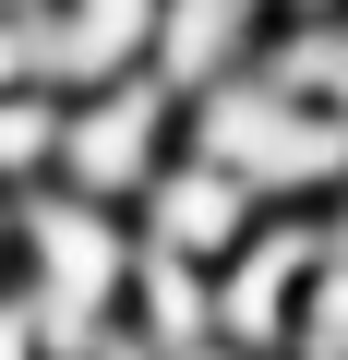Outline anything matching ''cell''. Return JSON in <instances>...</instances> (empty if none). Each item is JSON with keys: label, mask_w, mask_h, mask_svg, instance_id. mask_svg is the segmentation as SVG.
Wrapping results in <instances>:
<instances>
[{"label": "cell", "mask_w": 348, "mask_h": 360, "mask_svg": "<svg viewBox=\"0 0 348 360\" xmlns=\"http://www.w3.org/2000/svg\"><path fill=\"white\" fill-rule=\"evenodd\" d=\"M264 60V0H156V37H144V72L168 96H205L228 72Z\"/></svg>", "instance_id": "277c9868"}, {"label": "cell", "mask_w": 348, "mask_h": 360, "mask_svg": "<svg viewBox=\"0 0 348 360\" xmlns=\"http://www.w3.org/2000/svg\"><path fill=\"white\" fill-rule=\"evenodd\" d=\"M288 13H348V0H264V25H288Z\"/></svg>", "instance_id": "30bf717a"}, {"label": "cell", "mask_w": 348, "mask_h": 360, "mask_svg": "<svg viewBox=\"0 0 348 360\" xmlns=\"http://www.w3.org/2000/svg\"><path fill=\"white\" fill-rule=\"evenodd\" d=\"M168 144H181V96H168L156 72H108V84L60 96V168L49 180H72V193H96V205H132L168 168Z\"/></svg>", "instance_id": "6da1fadb"}, {"label": "cell", "mask_w": 348, "mask_h": 360, "mask_svg": "<svg viewBox=\"0 0 348 360\" xmlns=\"http://www.w3.org/2000/svg\"><path fill=\"white\" fill-rule=\"evenodd\" d=\"M60 168V84H0V193H37Z\"/></svg>", "instance_id": "8992f818"}, {"label": "cell", "mask_w": 348, "mask_h": 360, "mask_svg": "<svg viewBox=\"0 0 348 360\" xmlns=\"http://www.w3.org/2000/svg\"><path fill=\"white\" fill-rule=\"evenodd\" d=\"M193 336H217V276H205V264H181V252H132V288H120V348L181 360Z\"/></svg>", "instance_id": "5b68a950"}, {"label": "cell", "mask_w": 348, "mask_h": 360, "mask_svg": "<svg viewBox=\"0 0 348 360\" xmlns=\"http://www.w3.org/2000/svg\"><path fill=\"white\" fill-rule=\"evenodd\" d=\"M252 217H264V193H252L228 156H205V144H168V168L132 193V240H144V252H181V264H205V276L252 240Z\"/></svg>", "instance_id": "7a4b0ae2"}, {"label": "cell", "mask_w": 348, "mask_h": 360, "mask_svg": "<svg viewBox=\"0 0 348 360\" xmlns=\"http://www.w3.org/2000/svg\"><path fill=\"white\" fill-rule=\"evenodd\" d=\"M312 217H324V252H336V264H348V168H336V193H324V205H312Z\"/></svg>", "instance_id": "ba28073f"}, {"label": "cell", "mask_w": 348, "mask_h": 360, "mask_svg": "<svg viewBox=\"0 0 348 360\" xmlns=\"http://www.w3.org/2000/svg\"><path fill=\"white\" fill-rule=\"evenodd\" d=\"M288 360H348V264H336V252L312 264V288H300V312H288Z\"/></svg>", "instance_id": "52a82bcc"}, {"label": "cell", "mask_w": 348, "mask_h": 360, "mask_svg": "<svg viewBox=\"0 0 348 360\" xmlns=\"http://www.w3.org/2000/svg\"><path fill=\"white\" fill-rule=\"evenodd\" d=\"M0 240H13V193H0Z\"/></svg>", "instance_id": "7c38bea8"}, {"label": "cell", "mask_w": 348, "mask_h": 360, "mask_svg": "<svg viewBox=\"0 0 348 360\" xmlns=\"http://www.w3.org/2000/svg\"><path fill=\"white\" fill-rule=\"evenodd\" d=\"M96 360H144V348H120V336H108V348H96Z\"/></svg>", "instance_id": "8fae6325"}, {"label": "cell", "mask_w": 348, "mask_h": 360, "mask_svg": "<svg viewBox=\"0 0 348 360\" xmlns=\"http://www.w3.org/2000/svg\"><path fill=\"white\" fill-rule=\"evenodd\" d=\"M312 264H324V217H312V205H264V217H252V240L217 264V336H240V348H276V360H288V312H300Z\"/></svg>", "instance_id": "3957f363"}, {"label": "cell", "mask_w": 348, "mask_h": 360, "mask_svg": "<svg viewBox=\"0 0 348 360\" xmlns=\"http://www.w3.org/2000/svg\"><path fill=\"white\" fill-rule=\"evenodd\" d=\"M181 360H276V348H240V336H193Z\"/></svg>", "instance_id": "9c48e42d"}]
</instances>
